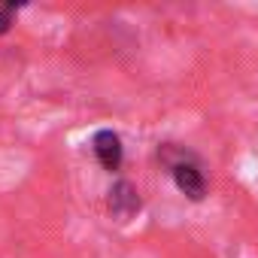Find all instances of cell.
Returning a JSON list of instances; mask_svg holds the SVG:
<instances>
[{
  "label": "cell",
  "mask_w": 258,
  "mask_h": 258,
  "mask_svg": "<svg viewBox=\"0 0 258 258\" xmlns=\"http://www.w3.org/2000/svg\"><path fill=\"white\" fill-rule=\"evenodd\" d=\"M158 158L164 161V167H167V173L173 176L176 188H179L188 201H204V195H207V179H204V170H201L198 158H195L188 149L173 146V143H164V146L158 149Z\"/></svg>",
  "instance_id": "cell-1"
},
{
  "label": "cell",
  "mask_w": 258,
  "mask_h": 258,
  "mask_svg": "<svg viewBox=\"0 0 258 258\" xmlns=\"http://www.w3.org/2000/svg\"><path fill=\"white\" fill-rule=\"evenodd\" d=\"M91 152H94V158L100 161L103 170L115 173V170L121 167V155H124L121 137H118L115 131H109V127H103V131H97V134L91 137Z\"/></svg>",
  "instance_id": "cell-2"
},
{
  "label": "cell",
  "mask_w": 258,
  "mask_h": 258,
  "mask_svg": "<svg viewBox=\"0 0 258 258\" xmlns=\"http://www.w3.org/2000/svg\"><path fill=\"white\" fill-rule=\"evenodd\" d=\"M140 207H143L140 191H137L131 182H127V179L112 182V188H109V213H112L118 222H127L131 216H137Z\"/></svg>",
  "instance_id": "cell-3"
},
{
  "label": "cell",
  "mask_w": 258,
  "mask_h": 258,
  "mask_svg": "<svg viewBox=\"0 0 258 258\" xmlns=\"http://www.w3.org/2000/svg\"><path fill=\"white\" fill-rule=\"evenodd\" d=\"M16 4H4V7H0V37H4L13 25H16Z\"/></svg>",
  "instance_id": "cell-4"
}]
</instances>
